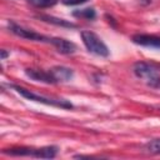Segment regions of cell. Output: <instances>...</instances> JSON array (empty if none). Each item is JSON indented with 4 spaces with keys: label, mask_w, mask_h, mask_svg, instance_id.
I'll return each instance as SVG.
<instances>
[{
    "label": "cell",
    "mask_w": 160,
    "mask_h": 160,
    "mask_svg": "<svg viewBox=\"0 0 160 160\" xmlns=\"http://www.w3.org/2000/svg\"><path fill=\"white\" fill-rule=\"evenodd\" d=\"M11 88L16 92H19L21 96H24L25 99L31 100V101L41 102V104H45V105H49V106H56V108H60V109H71L72 108V104L69 100H65V99L49 98V96H45V95H40L38 92H34L31 90H28L25 88L18 86V85H11Z\"/></svg>",
    "instance_id": "6da1fadb"
},
{
    "label": "cell",
    "mask_w": 160,
    "mask_h": 160,
    "mask_svg": "<svg viewBox=\"0 0 160 160\" xmlns=\"http://www.w3.org/2000/svg\"><path fill=\"white\" fill-rule=\"evenodd\" d=\"M134 74L144 80L149 86L151 88H160V75L158 69L149 64V62H144V61H139L134 65Z\"/></svg>",
    "instance_id": "7a4b0ae2"
},
{
    "label": "cell",
    "mask_w": 160,
    "mask_h": 160,
    "mask_svg": "<svg viewBox=\"0 0 160 160\" xmlns=\"http://www.w3.org/2000/svg\"><path fill=\"white\" fill-rule=\"evenodd\" d=\"M80 35H81V40H82L85 48L91 54H95V55L102 56V58L109 56V49H108V46L104 44V41L95 32L89 31V30H82L80 32Z\"/></svg>",
    "instance_id": "3957f363"
},
{
    "label": "cell",
    "mask_w": 160,
    "mask_h": 160,
    "mask_svg": "<svg viewBox=\"0 0 160 160\" xmlns=\"http://www.w3.org/2000/svg\"><path fill=\"white\" fill-rule=\"evenodd\" d=\"M9 26V30L15 34L16 36L19 38H22V39H26V40H32V41H40V42H48V44H51V38L50 36H45L42 34H39L31 29H28V28H24L14 21H9L8 24Z\"/></svg>",
    "instance_id": "277c9868"
},
{
    "label": "cell",
    "mask_w": 160,
    "mask_h": 160,
    "mask_svg": "<svg viewBox=\"0 0 160 160\" xmlns=\"http://www.w3.org/2000/svg\"><path fill=\"white\" fill-rule=\"evenodd\" d=\"M132 42L140 46L151 48L160 50V38L155 35H148V34H138L132 36Z\"/></svg>",
    "instance_id": "5b68a950"
},
{
    "label": "cell",
    "mask_w": 160,
    "mask_h": 160,
    "mask_svg": "<svg viewBox=\"0 0 160 160\" xmlns=\"http://www.w3.org/2000/svg\"><path fill=\"white\" fill-rule=\"evenodd\" d=\"M25 74L26 76H29L35 81H40L45 84H56V80L52 76L51 71H44L40 69H25Z\"/></svg>",
    "instance_id": "8992f818"
},
{
    "label": "cell",
    "mask_w": 160,
    "mask_h": 160,
    "mask_svg": "<svg viewBox=\"0 0 160 160\" xmlns=\"http://www.w3.org/2000/svg\"><path fill=\"white\" fill-rule=\"evenodd\" d=\"M51 45H54L59 52L65 54V55L74 54L76 51V45L74 42L61 39V38H51Z\"/></svg>",
    "instance_id": "52a82bcc"
},
{
    "label": "cell",
    "mask_w": 160,
    "mask_h": 160,
    "mask_svg": "<svg viewBox=\"0 0 160 160\" xmlns=\"http://www.w3.org/2000/svg\"><path fill=\"white\" fill-rule=\"evenodd\" d=\"M50 71H51L52 76L55 78L56 82H59V81H62V82L70 81L74 76V71L70 68H66V66H54Z\"/></svg>",
    "instance_id": "ba28073f"
},
{
    "label": "cell",
    "mask_w": 160,
    "mask_h": 160,
    "mask_svg": "<svg viewBox=\"0 0 160 160\" xmlns=\"http://www.w3.org/2000/svg\"><path fill=\"white\" fill-rule=\"evenodd\" d=\"M38 18L42 21H46V22H50V24H54V25H58V26H62V28H75L76 25L70 22V21H66L64 19H59V18H55V16H51V15H38Z\"/></svg>",
    "instance_id": "9c48e42d"
},
{
    "label": "cell",
    "mask_w": 160,
    "mask_h": 160,
    "mask_svg": "<svg viewBox=\"0 0 160 160\" xmlns=\"http://www.w3.org/2000/svg\"><path fill=\"white\" fill-rule=\"evenodd\" d=\"M72 15L76 16V18H81V19H86V20H94L96 14H95V10L91 9V8H88V9H81V10H75L72 11Z\"/></svg>",
    "instance_id": "30bf717a"
},
{
    "label": "cell",
    "mask_w": 160,
    "mask_h": 160,
    "mask_svg": "<svg viewBox=\"0 0 160 160\" xmlns=\"http://www.w3.org/2000/svg\"><path fill=\"white\" fill-rule=\"evenodd\" d=\"M145 150L150 154L154 155H160V138L159 139H154L150 140L149 142L145 144Z\"/></svg>",
    "instance_id": "8fae6325"
},
{
    "label": "cell",
    "mask_w": 160,
    "mask_h": 160,
    "mask_svg": "<svg viewBox=\"0 0 160 160\" xmlns=\"http://www.w3.org/2000/svg\"><path fill=\"white\" fill-rule=\"evenodd\" d=\"M28 1L36 8H49L58 2V0H28Z\"/></svg>",
    "instance_id": "7c38bea8"
},
{
    "label": "cell",
    "mask_w": 160,
    "mask_h": 160,
    "mask_svg": "<svg viewBox=\"0 0 160 160\" xmlns=\"http://www.w3.org/2000/svg\"><path fill=\"white\" fill-rule=\"evenodd\" d=\"M86 1L88 0H61V2L65 5H80V4H84Z\"/></svg>",
    "instance_id": "4fadbf2b"
},
{
    "label": "cell",
    "mask_w": 160,
    "mask_h": 160,
    "mask_svg": "<svg viewBox=\"0 0 160 160\" xmlns=\"http://www.w3.org/2000/svg\"><path fill=\"white\" fill-rule=\"evenodd\" d=\"M6 56H8V52L5 50H1V60H5Z\"/></svg>",
    "instance_id": "5bb4252c"
}]
</instances>
